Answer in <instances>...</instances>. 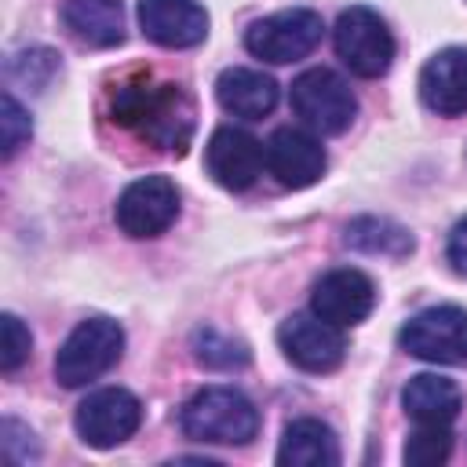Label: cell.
<instances>
[{"mask_svg": "<svg viewBox=\"0 0 467 467\" xmlns=\"http://www.w3.org/2000/svg\"><path fill=\"white\" fill-rule=\"evenodd\" d=\"M113 120L161 150L182 153L197 128V106L179 84H124L113 99Z\"/></svg>", "mask_w": 467, "mask_h": 467, "instance_id": "obj_1", "label": "cell"}, {"mask_svg": "<svg viewBox=\"0 0 467 467\" xmlns=\"http://www.w3.org/2000/svg\"><path fill=\"white\" fill-rule=\"evenodd\" d=\"M182 434L204 445H244L259 431L255 405L234 387H204L182 405Z\"/></svg>", "mask_w": 467, "mask_h": 467, "instance_id": "obj_2", "label": "cell"}, {"mask_svg": "<svg viewBox=\"0 0 467 467\" xmlns=\"http://www.w3.org/2000/svg\"><path fill=\"white\" fill-rule=\"evenodd\" d=\"M124 354V328L113 317H84L55 354V379L62 387H88L109 372Z\"/></svg>", "mask_w": 467, "mask_h": 467, "instance_id": "obj_3", "label": "cell"}, {"mask_svg": "<svg viewBox=\"0 0 467 467\" xmlns=\"http://www.w3.org/2000/svg\"><path fill=\"white\" fill-rule=\"evenodd\" d=\"M288 102L296 109V117L310 128V131H321V135H339L350 128V120L358 117V99L350 91V84L317 66V69H306L292 80V91H288Z\"/></svg>", "mask_w": 467, "mask_h": 467, "instance_id": "obj_4", "label": "cell"}, {"mask_svg": "<svg viewBox=\"0 0 467 467\" xmlns=\"http://www.w3.org/2000/svg\"><path fill=\"white\" fill-rule=\"evenodd\" d=\"M321 33H325V22H321L317 11L288 7V11H277V15L255 18L244 33V47L263 62L285 66V62L306 58L321 44Z\"/></svg>", "mask_w": 467, "mask_h": 467, "instance_id": "obj_5", "label": "cell"}, {"mask_svg": "<svg viewBox=\"0 0 467 467\" xmlns=\"http://www.w3.org/2000/svg\"><path fill=\"white\" fill-rule=\"evenodd\" d=\"M332 44H336V55L343 58V66L365 80L383 77L394 62V36H390L387 22L372 7H361V4L347 7L336 18Z\"/></svg>", "mask_w": 467, "mask_h": 467, "instance_id": "obj_6", "label": "cell"}, {"mask_svg": "<svg viewBox=\"0 0 467 467\" xmlns=\"http://www.w3.org/2000/svg\"><path fill=\"white\" fill-rule=\"evenodd\" d=\"M401 350L431 365H463L467 361V310L441 303L412 314L398 332Z\"/></svg>", "mask_w": 467, "mask_h": 467, "instance_id": "obj_7", "label": "cell"}, {"mask_svg": "<svg viewBox=\"0 0 467 467\" xmlns=\"http://www.w3.org/2000/svg\"><path fill=\"white\" fill-rule=\"evenodd\" d=\"M142 423V405L131 390L124 387H102L91 390L73 416V427L80 434L84 445L91 449H113L120 441H128Z\"/></svg>", "mask_w": 467, "mask_h": 467, "instance_id": "obj_8", "label": "cell"}, {"mask_svg": "<svg viewBox=\"0 0 467 467\" xmlns=\"http://www.w3.org/2000/svg\"><path fill=\"white\" fill-rule=\"evenodd\" d=\"M179 215V186L168 175H142L117 197V226L128 237H157Z\"/></svg>", "mask_w": 467, "mask_h": 467, "instance_id": "obj_9", "label": "cell"}, {"mask_svg": "<svg viewBox=\"0 0 467 467\" xmlns=\"http://www.w3.org/2000/svg\"><path fill=\"white\" fill-rule=\"evenodd\" d=\"M277 343L285 350V358L303 368V372H332L343 365L347 354V339L339 332V325L325 321L321 314H292L281 321L277 328Z\"/></svg>", "mask_w": 467, "mask_h": 467, "instance_id": "obj_10", "label": "cell"}, {"mask_svg": "<svg viewBox=\"0 0 467 467\" xmlns=\"http://www.w3.org/2000/svg\"><path fill=\"white\" fill-rule=\"evenodd\" d=\"M208 175L223 190H248L266 164V146L241 128H215L204 150Z\"/></svg>", "mask_w": 467, "mask_h": 467, "instance_id": "obj_11", "label": "cell"}, {"mask_svg": "<svg viewBox=\"0 0 467 467\" xmlns=\"http://www.w3.org/2000/svg\"><path fill=\"white\" fill-rule=\"evenodd\" d=\"M372 306H376V285L368 274H361L354 266L328 270L310 292V310L339 328L361 325L372 314Z\"/></svg>", "mask_w": 467, "mask_h": 467, "instance_id": "obj_12", "label": "cell"}, {"mask_svg": "<svg viewBox=\"0 0 467 467\" xmlns=\"http://www.w3.org/2000/svg\"><path fill=\"white\" fill-rule=\"evenodd\" d=\"M266 171L288 190L314 186L325 175V150L303 128H277L266 142Z\"/></svg>", "mask_w": 467, "mask_h": 467, "instance_id": "obj_13", "label": "cell"}, {"mask_svg": "<svg viewBox=\"0 0 467 467\" xmlns=\"http://www.w3.org/2000/svg\"><path fill=\"white\" fill-rule=\"evenodd\" d=\"M139 29L161 47H193L208 36V11L197 0H139Z\"/></svg>", "mask_w": 467, "mask_h": 467, "instance_id": "obj_14", "label": "cell"}, {"mask_svg": "<svg viewBox=\"0 0 467 467\" xmlns=\"http://www.w3.org/2000/svg\"><path fill=\"white\" fill-rule=\"evenodd\" d=\"M420 99L438 117L467 113V47H445L420 69Z\"/></svg>", "mask_w": 467, "mask_h": 467, "instance_id": "obj_15", "label": "cell"}, {"mask_svg": "<svg viewBox=\"0 0 467 467\" xmlns=\"http://www.w3.org/2000/svg\"><path fill=\"white\" fill-rule=\"evenodd\" d=\"M215 99L226 113L244 117V120H259L277 106V80L266 77L263 69L230 66L215 80Z\"/></svg>", "mask_w": 467, "mask_h": 467, "instance_id": "obj_16", "label": "cell"}, {"mask_svg": "<svg viewBox=\"0 0 467 467\" xmlns=\"http://www.w3.org/2000/svg\"><path fill=\"white\" fill-rule=\"evenodd\" d=\"M281 467H336L339 463V441L336 431L321 420H292L277 445Z\"/></svg>", "mask_w": 467, "mask_h": 467, "instance_id": "obj_17", "label": "cell"}, {"mask_svg": "<svg viewBox=\"0 0 467 467\" xmlns=\"http://www.w3.org/2000/svg\"><path fill=\"white\" fill-rule=\"evenodd\" d=\"M62 22L80 44H91V47H113L124 40L120 0H66Z\"/></svg>", "mask_w": 467, "mask_h": 467, "instance_id": "obj_18", "label": "cell"}, {"mask_svg": "<svg viewBox=\"0 0 467 467\" xmlns=\"http://www.w3.org/2000/svg\"><path fill=\"white\" fill-rule=\"evenodd\" d=\"M401 405L416 423H438L449 427L460 416V387L438 372H420L405 383Z\"/></svg>", "mask_w": 467, "mask_h": 467, "instance_id": "obj_19", "label": "cell"}, {"mask_svg": "<svg viewBox=\"0 0 467 467\" xmlns=\"http://www.w3.org/2000/svg\"><path fill=\"white\" fill-rule=\"evenodd\" d=\"M343 244L354 248V252H365V255H390V259H401L412 252V234L405 226H398L394 219H383V215H358L347 223L343 230Z\"/></svg>", "mask_w": 467, "mask_h": 467, "instance_id": "obj_20", "label": "cell"}, {"mask_svg": "<svg viewBox=\"0 0 467 467\" xmlns=\"http://www.w3.org/2000/svg\"><path fill=\"white\" fill-rule=\"evenodd\" d=\"M193 358L204 365V368H215V372H234V368H244L248 365V347L219 328H197L193 332Z\"/></svg>", "mask_w": 467, "mask_h": 467, "instance_id": "obj_21", "label": "cell"}, {"mask_svg": "<svg viewBox=\"0 0 467 467\" xmlns=\"http://www.w3.org/2000/svg\"><path fill=\"white\" fill-rule=\"evenodd\" d=\"M449 452H452V434H449V427H438V423H416L412 438L405 441V463L409 467L445 463Z\"/></svg>", "mask_w": 467, "mask_h": 467, "instance_id": "obj_22", "label": "cell"}, {"mask_svg": "<svg viewBox=\"0 0 467 467\" xmlns=\"http://www.w3.org/2000/svg\"><path fill=\"white\" fill-rule=\"evenodd\" d=\"M29 135H33L29 113L22 109V102L11 91H4V99H0V153H4V161H11L29 142Z\"/></svg>", "mask_w": 467, "mask_h": 467, "instance_id": "obj_23", "label": "cell"}, {"mask_svg": "<svg viewBox=\"0 0 467 467\" xmlns=\"http://www.w3.org/2000/svg\"><path fill=\"white\" fill-rule=\"evenodd\" d=\"M55 69H58V58H55V51H47V47L18 51V55H11V62H7L11 80H15V84H33L36 91L55 77Z\"/></svg>", "mask_w": 467, "mask_h": 467, "instance_id": "obj_24", "label": "cell"}, {"mask_svg": "<svg viewBox=\"0 0 467 467\" xmlns=\"http://www.w3.org/2000/svg\"><path fill=\"white\" fill-rule=\"evenodd\" d=\"M0 336H4V343H0V368L11 376V372H18L22 361L29 358L33 336H29V328H26L15 314H4V317H0Z\"/></svg>", "mask_w": 467, "mask_h": 467, "instance_id": "obj_25", "label": "cell"}, {"mask_svg": "<svg viewBox=\"0 0 467 467\" xmlns=\"http://www.w3.org/2000/svg\"><path fill=\"white\" fill-rule=\"evenodd\" d=\"M4 456L11 460V463H29V460H36L40 456V449H36V441H33V431L29 427H22L18 420H4Z\"/></svg>", "mask_w": 467, "mask_h": 467, "instance_id": "obj_26", "label": "cell"}, {"mask_svg": "<svg viewBox=\"0 0 467 467\" xmlns=\"http://www.w3.org/2000/svg\"><path fill=\"white\" fill-rule=\"evenodd\" d=\"M445 255H449L452 270L467 277V219H460V223L449 230V244H445Z\"/></svg>", "mask_w": 467, "mask_h": 467, "instance_id": "obj_27", "label": "cell"}]
</instances>
